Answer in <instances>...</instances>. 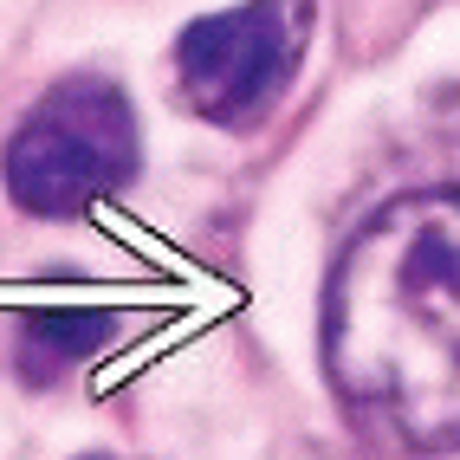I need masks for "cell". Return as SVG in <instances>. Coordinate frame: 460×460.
<instances>
[{"label": "cell", "instance_id": "6da1fadb", "mask_svg": "<svg viewBox=\"0 0 460 460\" xmlns=\"http://www.w3.org/2000/svg\"><path fill=\"white\" fill-rule=\"evenodd\" d=\"M324 370L370 435L460 447V189L389 201L324 292Z\"/></svg>", "mask_w": 460, "mask_h": 460}, {"label": "cell", "instance_id": "7a4b0ae2", "mask_svg": "<svg viewBox=\"0 0 460 460\" xmlns=\"http://www.w3.org/2000/svg\"><path fill=\"white\" fill-rule=\"evenodd\" d=\"M143 163L137 111L111 78H58L7 143V195L26 214L72 221L111 201Z\"/></svg>", "mask_w": 460, "mask_h": 460}, {"label": "cell", "instance_id": "3957f363", "mask_svg": "<svg viewBox=\"0 0 460 460\" xmlns=\"http://www.w3.org/2000/svg\"><path fill=\"white\" fill-rule=\"evenodd\" d=\"M305 46H312L305 0H240L227 13H201L175 40V98L201 124L247 130L292 91Z\"/></svg>", "mask_w": 460, "mask_h": 460}, {"label": "cell", "instance_id": "277c9868", "mask_svg": "<svg viewBox=\"0 0 460 460\" xmlns=\"http://www.w3.org/2000/svg\"><path fill=\"white\" fill-rule=\"evenodd\" d=\"M117 318L111 305H40V312L20 318V344H13V363L33 389H52L66 383L78 363H91L111 337H117Z\"/></svg>", "mask_w": 460, "mask_h": 460}, {"label": "cell", "instance_id": "5b68a950", "mask_svg": "<svg viewBox=\"0 0 460 460\" xmlns=\"http://www.w3.org/2000/svg\"><path fill=\"white\" fill-rule=\"evenodd\" d=\"M84 460H111V454H84Z\"/></svg>", "mask_w": 460, "mask_h": 460}]
</instances>
